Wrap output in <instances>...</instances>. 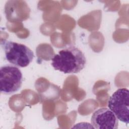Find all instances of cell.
<instances>
[{
  "mask_svg": "<svg viewBox=\"0 0 129 129\" xmlns=\"http://www.w3.org/2000/svg\"><path fill=\"white\" fill-rule=\"evenodd\" d=\"M51 65L55 70L64 74L78 73L85 67L86 59L78 47L71 45L60 50L51 58Z\"/></svg>",
  "mask_w": 129,
  "mask_h": 129,
  "instance_id": "cell-1",
  "label": "cell"
},
{
  "mask_svg": "<svg viewBox=\"0 0 129 129\" xmlns=\"http://www.w3.org/2000/svg\"><path fill=\"white\" fill-rule=\"evenodd\" d=\"M1 45L6 60L15 66L26 67L32 62L34 57L33 52L24 44L4 40Z\"/></svg>",
  "mask_w": 129,
  "mask_h": 129,
  "instance_id": "cell-2",
  "label": "cell"
},
{
  "mask_svg": "<svg viewBox=\"0 0 129 129\" xmlns=\"http://www.w3.org/2000/svg\"><path fill=\"white\" fill-rule=\"evenodd\" d=\"M23 76L16 66L7 64L0 69V91L4 94H11L21 87Z\"/></svg>",
  "mask_w": 129,
  "mask_h": 129,
  "instance_id": "cell-3",
  "label": "cell"
},
{
  "mask_svg": "<svg viewBox=\"0 0 129 129\" xmlns=\"http://www.w3.org/2000/svg\"><path fill=\"white\" fill-rule=\"evenodd\" d=\"M129 91L125 88H119L110 97L108 106L118 119L128 124Z\"/></svg>",
  "mask_w": 129,
  "mask_h": 129,
  "instance_id": "cell-4",
  "label": "cell"
},
{
  "mask_svg": "<svg viewBox=\"0 0 129 129\" xmlns=\"http://www.w3.org/2000/svg\"><path fill=\"white\" fill-rule=\"evenodd\" d=\"M91 123L95 128L117 129L118 120L114 113L107 108H100L96 110L91 117Z\"/></svg>",
  "mask_w": 129,
  "mask_h": 129,
  "instance_id": "cell-5",
  "label": "cell"
}]
</instances>
